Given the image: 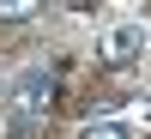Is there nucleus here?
<instances>
[{"instance_id":"f257e3e1","label":"nucleus","mask_w":151,"mask_h":139,"mask_svg":"<svg viewBox=\"0 0 151 139\" xmlns=\"http://www.w3.org/2000/svg\"><path fill=\"white\" fill-rule=\"evenodd\" d=\"M55 103H60V79H55V73H24V79H12V91H6L12 133L30 139V133L48 121V109H55Z\"/></svg>"},{"instance_id":"f03ea898","label":"nucleus","mask_w":151,"mask_h":139,"mask_svg":"<svg viewBox=\"0 0 151 139\" xmlns=\"http://www.w3.org/2000/svg\"><path fill=\"white\" fill-rule=\"evenodd\" d=\"M97 55H103V67H115V73H121V67H133V60L145 55V24H109Z\"/></svg>"},{"instance_id":"7ed1b4c3","label":"nucleus","mask_w":151,"mask_h":139,"mask_svg":"<svg viewBox=\"0 0 151 139\" xmlns=\"http://www.w3.org/2000/svg\"><path fill=\"white\" fill-rule=\"evenodd\" d=\"M36 18V0H0V24H30Z\"/></svg>"},{"instance_id":"20e7f679","label":"nucleus","mask_w":151,"mask_h":139,"mask_svg":"<svg viewBox=\"0 0 151 139\" xmlns=\"http://www.w3.org/2000/svg\"><path fill=\"white\" fill-rule=\"evenodd\" d=\"M85 139H133V133L115 127V121H97V127H85Z\"/></svg>"}]
</instances>
